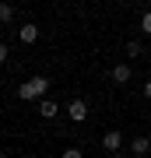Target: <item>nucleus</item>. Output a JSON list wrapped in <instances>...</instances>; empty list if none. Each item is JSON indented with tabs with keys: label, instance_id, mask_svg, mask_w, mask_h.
I'll return each mask as SVG.
<instances>
[{
	"label": "nucleus",
	"instance_id": "nucleus-1",
	"mask_svg": "<svg viewBox=\"0 0 151 158\" xmlns=\"http://www.w3.org/2000/svg\"><path fill=\"white\" fill-rule=\"evenodd\" d=\"M46 91H49V77H28L21 88H18V95L35 102V98H46Z\"/></svg>",
	"mask_w": 151,
	"mask_h": 158
},
{
	"label": "nucleus",
	"instance_id": "nucleus-2",
	"mask_svg": "<svg viewBox=\"0 0 151 158\" xmlns=\"http://www.w3.org/2000/svg\"><path fill=\"white\" fill-rule=\"evenodd\" d=\"M67 116L74 119V123L88 119V106H84V98H74V102H67Z\"/></svg>",
	"mask_w": 151,
	"mask_h": 158
},
{
	"label": "nucleus",
	"instance_id": "nucleus-3",
	"mask_svg": "<svg viewBox=\"0 0 151 158\" xmlns=\"http://www.w3.org/2000/svg\"><path fill=\"white\" fill-rule=\"evenodd\" d=\"M102 148H106V151H120V148H123V134H120V130H106V134H102Z\"/></svg>",
	"mask_w": 151,
	"mask_h": 158
},
{
	"label": "nucleus",
	"instance_id": "nucleus-4",
	"mask_svg": "<svg viewBox=\"0 0 151 158\" xmlns=\"http://www.w3.org/2000/svg\"><path fill=\"white\" fill-rule=\"evenodd\" d=\"M18 39H21L25 46L39 42V25H21V28H18Z\"/></svg>",
	"mask_w": 151,
	"mask_h": 158
},
{
	"label": "nucleus",
	"instance_id": "nucleus-5",
	"mask_svg": "<svg viewBox=\"0 0 151 158\" xmlns=\"http://www.w3.org/2000/svg\"><path fill=\"white\" fill-rule=\"evenodd\" d=\"M56 113H60V106H56L53 98H39V116L42 119H53Z\"/></svg>",
	"mask_w": 151,
	"mask_h": 158
},
{
	"label": "nucleus",
	"instance_id": "nucleus-6",
	"mask_svg": "<svg viewBox=\"0 0 151 158\" xmlns=\"http://www.w3.org/2000/svg\"><path fill=\"white\" fill-rule=\"evenodd\" d=\"M130 77H134V70H130L127 63H116V67H112V81H116V85H127Z\"/></svg>",
	"mask_w": 151,
	"mask_h": 158
},
{
	"label": "nucleus",
	"instance_id": "nucleus-7",
	"mask_svg": "<svg viewBox=\"0 0 151 158\" xmlns=\"http://www.w3.org/2000/svg\"><path fill=\"white\" fill-rule=\"evenodd\" d=\"M130 148H134V155L141 158V155H148L151 151V137H134V141H130Z\"/></svg>",
	"mask_w": 151,
	"mask_h": 158
},
{
	"label": "nucleus",
	"instance_id": "nucleus-8",
	"mask_svg": "<svg viewBox=\"0 0 151 158\" xmlns=\"http://www.w3.org/2000/svg\"><path fill=\"white\" fill-rule=\"evenodd\" d=\"M141 53H144V49H141V42H127V56H130V60H137Z\"/></svg>",
	"mask_w": 151,
	"mask_h": 158
},
{
	"label": "nucleus",
	"instance_id": "nucleus-9",
	"mask_svg": "<svg viewBox=\"0 0 151 158\" xmlns=\"http://www.w3.org/2000/svg\"><path fill=\"white\" fill-rule=\"evenodd\" d=\"M14 18V7L11 4H0V21H11Z\"/></svg>",
	"mask_w": 151,
	"mask_h": 158
},
{
	"label": "nucleus",
	"instance_id": "nucleus-10",
	"mask_svg": "<svg viewBox=\"0 0 151 158\" xmlns=\"http://www.w3.org/2000/svg\"><path fill=\"white\" fill-rule=\"evenodd\" d=\"M141 32L151 35V11H144V18H141Z\"/></svg>",
	"mask_w": 151,
	"mask_h": 158
},
{
	"label": "nucleus",
	"instance_id": "nucleus-11",
	"mask_svg": "<svg viewBox=\"0 0 151 158\" xmlns=\"http://www.w3.org/2000/svg\"><path fill=\"white\" fill-rule=\"evenodd\" d=\"M60 158H84V155H81V148H63Z\"/></svg>",
	"mask_w": 151,
	"mask_h": 158
},
{
	"label": "nucleus",
	"instance_id": "nucleus-12",
	"mask_svg": "<svg viewBox=\"0 0 151 158\" xmlns=\"http://www.w3.org/2000/svg\"><path fill=\"white\" fill-rule=\"evenodd\" d=\"M7 56H11V49H7L4 42H0V63H7Z\"/></svg>",
	"mask_w": 151,
	"mask_h": 158
},
{
	"label": "nucleus",
	"instance_id": "nucleus-13",
	"mask_svg": "<svg viewBox=\"0 0 151 158\" xmlns=\"http://www.w3.org/2000/svg\"><path fill=\"white\" fill-rule=\"evenodd\" d=\"M144 98H151V81H144Z\"/></svg>",
	"mask_w": 151,
	"mask_h": 158
}]
</instances>
